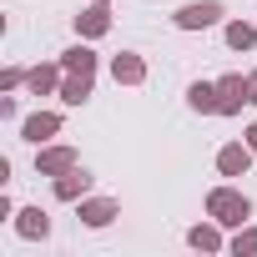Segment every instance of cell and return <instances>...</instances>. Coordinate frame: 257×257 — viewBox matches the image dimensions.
Masks as SVG:
<instances>
[{
  "label": "cell",
  "instance_id": "6da1fadb",
  "mask_svg": "<svg viewBox=\"0 0 257 257\" xmlns=\"http://www.w3.org/2000/svg\"><path fill=\"white\" fill-rule=\"evenodd\" d=\"M207 212H212L222 227H242V222L252 217V202H247L242 192H232V187H217V192L207 197Z\"/></svg>",
  "mask_w": 257,
  "mask_h": 257
},
{
  "label": "cell",
  "instance_id": "7a4b0ae2",
  "mask_svg": "<svg viewBox=\"0 0 257 257\" xmlns=\"http://www.w3.org/2000/svg\"><path fill=\"white\" fill-rule=\"evenodd\" d=\"M217 16H222L217 0H197V6H182L177 11V26L182 31H207V26H217Z\"/></svg>",
  "mask_w": 257,
  "mask_h": 257
},
{
  "label": "cell",
  "instance_id": "3957f363",
  "mask_svg": "<svg viewBox=\"0 0 257 257\" xmlns=\"http://www.w3.org/2000/svg\"><path fill=\"white\" fill-rule=\"evenodd\" d=\"M242 101H247V81L242 76H222L217 81V111L232 116V111H242Z\"/></svg>",
  "mask_w": 257,
  "mask_h": 257
},
{
  "label": "cell",
  "instance_id": "277c9868",
  "mask_svg": "<svg viewBox=\"0 0 257 257\" xmlns=\"http://www.w3.org/2000/svg\"><path fill=\"white\" fill-rule=\"evenodd\" d=\"M71 167H76V152H71V147H51V152L36 157V172H41V177H61V172H71Z\"/></svg>",
  "mask_w": 257,
  "mask_h": 257
},
{
  "label": "cell",
  "instance_id": "5b68a950",
  "mask_svg": "<svg viewBox=\"0 0 257 257\" xmlns=\"http://www.w3.org/2000/svg\"><path fill=\"white\" fill-rule=\"evenodd\" d=\"M76 31H81V36H106V31H111V11H106V0H96L91 11L76 16Z\"/></svg>",
  "mask_w": 257,
  "mask_h": 257
},
{
  "label": "cell",
  "instance_id": "8992f818",
  "mask_svg": "<svg viewBox=\"0 0 257 257\" xmlns=\"http://www.w3.org/2000/svg\"><path fill=\"white\" fill-rule=\"evenodd\" d=\"M86 187H91V172L71 167V172H61V182H56V197H61V202H76V197H86Z\"/></svg>",
  "mask_w": 257,
  "mask_h": 257
},
{
  "label": "cell",
  "instance_id": "52a82bcc",
  "mask_svg": "<svg viewBox=\"0 0 257 257\" xmlns=\"http://www.w3.org/2000/svg\"><path fill=\"white\" fill-rule=\"evenodd\" d=\"M111 76H116L121 86H137V81L147 76V66H142V56H132V51H121V56L111 61Z\"/></svg>",
  "mask_w": 257,
  "mask_h": 257
},
{
  "label": "cell",
  "instance_id": "ba28073f",
  "mask_svg": "<svg viewBox=\"0 0 257 257\" xmlns=\"http://www.w3.org/2000/svg\"><path fill=\"white\" fill-rule=\"evenodd\" d=\"M56 132H61V116H51V111H36V116L26 121V142H36V147L51 142Z\"/></svg>",
  "mask_w": 257,
  "mask_h": 257
},
{
  "label": "cell",
  "instance_id": "9c48e42d",
  "mask_svg": "<svg viewBox=\"0 0 257 257\" xmlns=\"http://www.w3.org/2000/svg\"><path fill=\"white\" fill-rule=\"evenodd\" d=\"M247 162H252V147H222V152H217L222 177H242V172H247Z\"/></svg>",
  "mask_w": 257,
  "mask_h": 257
},
{
  "label": "cell",
  "instance_id": "30bf717a",
  "mask_svg": "<svg viewBox=\"0 0 257 257\" xmlns=\"http://www.w3.org/2000/svg\"><path fill=\"white\" fill-rule=\"evenodd\" d=\"M26 81H31V91H36V96H51V91L61 86V66H36Z\"/></svg>",
  "mask_w": 257,
  "mask_h": 257
},
{
  "label": "cell",
  "instance_id": "8fae6325",
  "mask_svg": "<svg viewBox=\"0 0 257 257\" xmlns=\"http://www.w3.org/2000/svg\"><path fill=\"white\" fill-rule=\"evenodd\" d=\"M86 96H91V76H76V71H71V76L61 81V101H66V106H81Z\"/></svg>",
  "mask_w": 257,
  "mask_h": 257
},
{
  "label": "cell",
  "instance_id": "7c38bea8",
  "mask_svg": "<svg viewBox=\"0 0 257 257\" xmlns=\"http://www.w3.org/2000/svg\"><path fill=\"white\" fill-rule=\"evenodd\" d=\"M116 217V202H106V197H96V202H81V222H91V227H106Z\"/></svg>",
  "mask_w": 257,
  "mask_h": 257
},
{
  "label": "cell",
  "instance_id": "4fadbf2b",
  "mask_svg": "<svg viewBox=\"0 0 257 257\" xmlns=\"http://www.w3.org/2000/svg\"><path fill=\"white\" fill-rule=\"evenodd\" d=\"M16 232H21V237H46V232H51V222H46V212H41V207H26V212H21V222H16Z\"/></svg>",
  "mask_w": 257,
  "mask_h": 257
},
{
  "label": "cell",
  "instance_id": "5bb4252c",
  "mask_svg": "<svg viewBox=\"0 0 257 257\" xmlns=\"http://www.w3.org/2000/svg\"><path fill=\"white\" fill-rule=\"evenodd\" d=\"M61 66H66V71H76V76H96V56H91L86 46L66 51V56H61Z\"/></svg>",
  "mask_w": 257,
  "mask_h": 257
},
{
  "label": "cell",
  "instance_id": "9a60e30c",
  "mask_svg": "<svg viewBox=\"0 0 257 257\" xmlns=\"http://www.w3.org/2000/svg\"><path fill=\"white\" fill-rule=\"evenodd\" d=\"M227 46H232V51H252V46H257V31H252L247 21H232V26H227Z\"/></svg>",
  "mask_w": 257,
  "mask_h": 257
},
{
  "label": "cell",
  "instance_id": "2e32d148",
  "mask_svg": "<svg viewBox=\"0 0 257 257\" xmlns=\"http://www.w3.org/2000/svg\"><path fill=\"white\" fill-rule=\"evenodd\" d=\"M187 101H192V111H217V86H207V81H197V86L187 91Z\"/></svg>",
  "mask_w": 257,
  "mask_h": 257
},
{
  "label": "cell",
  "instance_id": "e0dca14e",
  "mask_svg": "<svg viewBox=\"0 0 257 257\" xmlns=\"http://www.w3.org/2000/svg\"><path fill=\"white\" fill-rule=\"evenodd\" d=\"M192 247H202V252H217V247H222L217 227H192Z\"/></svg>",
  "mask_w": 257,
  "mask_h": 257
},
{
  "label": "cell",
  "instance_id": "ac0fdd59",
  "mask_svg": "<svg viewBox=\"0 0 257 257\" xmlns=\"http://www.w3.org/2000/svg\"><path fill=\"white\" fill-rule=\"evenodd\" d=\"M232 252L242 257V252H257V232H237V242H232Z\"/></svg>",
  "mask_w": 257,
  "mask_h": 257
},
{
  "label": "cell",
  "instance_id": "d6986e66",
  "mask_svg": "<svg viewBox=\"0 0 257 257\" xmlns=\"http://www.w3.org/2000/svg\"><path fill=\"white\" fill-rule=\"evenodd\" d=\"M247 106H257V71L247 76Z\"/></svg>",
  "mask_w": 257,
  "mask_h": 257
},
{
  "label": "cell",
  "instance_id": "ffe728a7",
  "mask_svg": "<svg viewBox=\"0 0 257 257\" xmlns=\"http://www.w3.org/2000/svg\"><path fill=\"white\" fill-rule=\"evenodd\" d=\"M247 147H252V152H257V126H252V132H247Z\"/></svg>",
  "mask_w": 257,
  "mask_h": 257
}]
</instances>
